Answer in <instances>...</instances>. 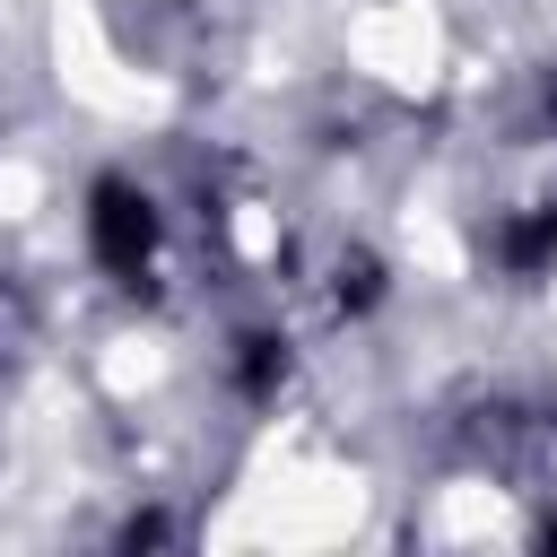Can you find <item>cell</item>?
I'll list each match as a JSON object with an SVG mask.
<instances>
[{
  "mask_svg": "<svg viewBox=\"0 0 557 557\" xmlns=\"http://www.w3.org/2000/svg\"><path fill=\"white\" fill-rule=\"evenodd\" d=\"M87 244H96V261H104L113 278H139L148 252H157V209H148V191L122 183V174H104V183L87 191Z\"/></svg>",
  "mask_w": 557,
  "mask_h": 557,
  "instance_id": "obj_1",
  "label": "cell"
},
{
  "mask_svg": "<svg viewBox=\"0 0 557 557\" xmlns=\"http://www.w3.org/2000/svg\"><path fill=\"white\" fill-rule=\"evenodd\" d=\"M548 252H557V209H548V218H522V226H505V261H513V270H540Z\"/></svg>",
  "mask_w": 557,
  "mask_h": 557,
  "instance_id": "obj_2",
  "label": "cell"
},
{
  "mask_svg": "<svg viewBox=\"0 0 557 557\" xmlns=\"http://www.w3.org/2000/svg\"><path fill=\"white\" fill-rule=\"evenodd\" d=\"M287 374V357H278V339H244V392H270Z\"/></svg>",
  "mask_w": 557,
  "mask_h": 557,
  "instance_id": "obj_3",
  "label": "cell"
},
{
  "mask_svg": "<svg viewBox=\"0 0 557 557\" xmlns=\"http://www.w3.org/2000/svg\"><path fill=\"white\" fill-rule=\"evenodd\" d=\"M374 287H383L374 261H348V270H339V305H374Z\"/></svg>",
  "mask_w": 557,
  "mask_h": 557,
  "instance_id": "obj_4",
  "label": "cell"
},
{
  "mask_svg": "<svg viewBox=\"0 0 557 557\" xmlns=\"http://www.w3.org/2000/svg\"><path fill=\"white\" fill-rule=\"evenodd\" d=\"M540 540H548V548H557V522H548V531H540Z\"/></svg>",
  "mask_w": 557,
  "mask_h": 557,
  "instance_id": "obj_5",
  "label": "cell"
}]
</instances>
